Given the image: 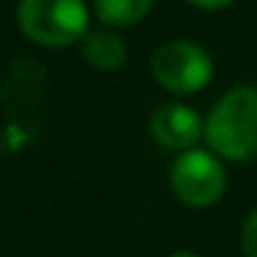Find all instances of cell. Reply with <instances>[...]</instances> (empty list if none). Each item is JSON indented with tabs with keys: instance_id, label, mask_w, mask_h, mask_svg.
<instances>
[{
	"instance_id": "1",
	"label": "cell",
	"mask_w": 257,
	"mask_h": 257,
	"mask_svg": "<svg viewBox=\"0 0 257 257\" xmlns=\"http://www.w3.org/2000/svg\"><path fill=\"white\" fill-rule=\"evenodd\" d=\"M205 139L218 158L235 163L257 158V86H238L213 105Z\"/></svg>"
},
{
	"instance_id": "2",
	"label": "cell",
	"mask_w": 257,
	"mask_h": 257,
	"mask_svg": "<svg viewBox=\"0 0 257 257\" xmlns=\"http://www.w3.org/2000/svg\"><path fill=\"white\" fill-rule=\"evenodd\" d=\"M20 31L42 47H69L89 28L83 0H20Z\"/></svg>"
},
{
	"instance_id": "3",
	"label": "cell",
	"mask_w": 257,
	"mask_h": 257,
	"mask_svg": "<svg viewBox=\"0 0 257 257\" xmlns=\"http://www.w3.org/2000/svg\"><path fill=\"white\" fill-rule=\"evenodd\" d=\"M152 78L172 94H196L210 83L213 61L194 42H166L152 53Z\"/></svg>"
},
{
	"instance_id": "4",
	"label": "cell",
	"mask_w": 257,
	"mask_h": 257,
	"mask_svg": "<svg viewBox=\"0 0 257 257\" xmlns=\"http://www.w3.org/2000/svg\"><path fill=\"white\" fill-rule=\"evenodd\" d=\"M172 188L180 202L188 207H210L224 196L227 172L216 152L185 150L177 155L172 166Z\"/></svg>"
},
{
	"instance_id": "5",
	"label": "cell",
	"mask_w": 257,
	"mask_h": 257,
	"mask_svg": "<svg viewBox=\"0 0 257 257\" xmlns=\"http://www.w3.org/2000/svg\"><path fill=\"white\" fill-rule=\"evenodd\" d=\"M150 133L155 144L172 152H185L194 150V144L205 136V122L194 108L183 105V102H169L161 105L150 119Z\"/></svg>"
},
{
	"instance_id": "6",
	"label": "cell",
	"mask_w": 257,
	"mask_h": 257,
	"mask_svg": "<svg viewBox=\"0 0 257 257\" xmlns=\"http://www.w3.org/2000/svg\"><path fill=\"white\" fill-rule=\"evenodd\" d=\"M80 53L86 64L100 72H113L124 64V42L111 31H94L80 39Z\"/></svg>"
},
{
	"instance_id": "7",
	"label": "cell",
	"mask_w": 257,
	"mask_h": 257,
	"mask_svg": "<svg viewBox=\"0 0 257 257\" xmlns=\"http://www.w3.org/2000/svg\"><path fill=\"white\" fill-rule=\"evenodd\" d=\"M152 0H94V14L111 28H127L147 17Z\"/></svg>"
},
{
	"instance_id": "8",
	"label": "cell",
	"mask_w": 257,
	"mask_h": 257,
	"mask_svg": "<svg viewBox=\"0 0 257 257\" xmlns=\"http://www.w3.org/2000/svg\"><path fill=\"white\" fill-rule=\"evenodd\" d=\"M240 246H243L246 257H257V207L249 213L243 224V232H240Z\"/></svg>"
},
{
	"instance_id": "9",
	"label": "cell",
	"mask_w": 257,
	"mask_h": 257,
	"mask_svg": "<svg viewBox=\"0 0 257 257\" xmlns=\"http://www.w3.org/2000/svg\"><path fill=\"white\" fill-rule=\"evenodd\" d=\"M188 3H194V6H199V9H207V12H216V9L229 6L232 0H188Z\"/></svg>"
},
{
	"instance_id": "10",
	"label": "cell",
	"mask_w": 257,
	"mask_h": 257,
	"mask_svg": "<svg viewBox=\"0 0 257 257\" xmlns=\"http://www.w3.org/2000/svg\"><path fill=\"white\" fill-rule=\"evenodd\" d=\"M169 257H199V254H194V251H174V254H169Z\"/></svg>"
}]
</instances>
